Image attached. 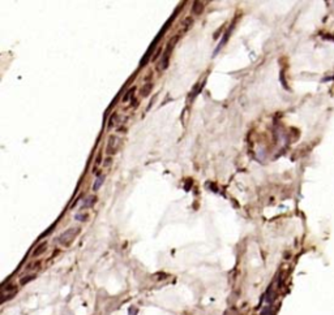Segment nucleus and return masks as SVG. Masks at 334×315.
<instances>
[{"instance_id":"obj_12","label":"nucleus","mask_w":334,"mask_h":315,"mask_svg":"<svg viewBox=\"0 0 334 315\" xmlns=\"http://www.w3.org/2000/svg\"><path fill=\"white\" fill-rule=\"evenodd\" d=\"M86 218H88V215H77L76 216L77 220H86Z\"/></svg>"},{"instance_id":"obj_10","label":"nucleus","mask_w":334,"mask_h":315,"mask_svg":"<svg viewBox=\"0 0 334 315\" xmlns=\"http://www.w3.org/2000/svg\"><path fill=\"white\" fill-rule=\"evenodd\" d=\"M133 91H135V87H132V89L129 90V91H128L127 94H125V95H124V98H123V102H128L129 99H131V95L133 94Z\"/></svg>"},{"instance_id":"obj_3","label":"nucleus","mask_w":334,"mask_h":315,"mask_svg":"<svg viewBox=\"0 0 334 315\" xmlns=\"http://www.w3.org/2000/svg\"><path fill=\"white\" fill-rule=\"evenodd\" d=\"M115 137H110L108 139V145H107V154H114L115 152Z\"/></svg>"},{"instance_id":"obj_5","label":"nucleus","mask_w":334,"mask_h":315,"mask_svg":"<svg viewBox=\"0 0 334 315\" xmlns=\"http://www.w3.org/2000/svg\"><path fill=\"white\" fill-rule=\"evenodd\" d=\"M204 9V4L201 2H195L193 4V8H192V12H193L195 14H200Z\"/></svg>"},{"instance_id":"obj_4","label":"nucleus","mask_w":334,"mask_h":315,"mask_svg":"<svg viewBox=\"0 0 334 315\" xmlns=\"http://www.w3.org/2000/svg\"><path fill=\"white\" fill-rule=\"evenodd\" d=\"M95 200H97V198H95L94 195L88 197V198H86V200H85V203L81 206V208H88V207H92L93 204L95 203Z\"/></svg>"},{"instance_id":"obj_2","label":"nucleus","mask_w":334,"mask_h":315,"mask_svg":"<svg viewBox=\"0 0 334 315\" xmlns=\"http://www.w3.org/2000/svg\"><path fill=\"white\" fill-rule=\"evenodd\" d=\"M176 41H178V35L171 39L170 43H168V46H167V48H166V51H164L163 57H162V61H161V68H162V69H166V68H167V65H168V57H170V54H171L172 48H174V43H175Z\"/></svg>"},{"instance_id":"obj_13","label":"nucleus","mask_w":334,"mask_h":315,"mask_svg":"<svg viewBox=\"0 0 334 315\" xmlns=\"http://www.w3.org/2000/svg\"><path fill=\"white\" fill-rule=\"evenodd\" d=\"M116 117V115H112L111 116V119H110V123H108V128H111L112 127V124H114V119H115Z\"/></svg>"},{"instance_id":"obj_11","label":"nucleus","mask_w":334,"mask_h":315,"mask_svg":"<svg viewBox=\"0 0 334 315\" xmlns=\"http://www.w3.org/2000/svg\"><path fill=\"white\" fill-rule=\"evenodd\" d=\"M137 313H139V310H137L136 307H131V309H129V315H137Z\"/></svg>"},{"instance_id":"obj_7","label":"nucleus","mask_w":334,"mask_h":315,"mask_svg":"<svg viewBox=\"0 0 334 315\" xmlns=\"http://www.w3.org/2000/svg\"><path fill=\"white\" fill-rule=\"evenodd\" d=\"M151 89H153V85H151V84H148L146 86H144V89H142V90H141V91H140L141 96H148L149 94H150Z\"/></svg>"},{"instance_id":"obj_1","label":"nucleus","mask_w":334,"mask_h":315,"mask_svg":"<svg viewBox=\"0 0 334 315\" xmlns=\"http://www.w3.org/2000/svg\"><path fill=\"white\" fill-rule=\"evenodd\" d=\"M78 232H80V228H69L68 231H65L63 234L59 236V238H58L59 243H61V245H64V246H68L69 243L76 238Z\"/></svg>"},{"instance_id":"obj_6","label":"nucleus","mask_w":334,"mask_h":315,"mask_svg":"<svg viewBox=\"0 0 334 315\" xmlns=\"http://www.w3.org/2000/svg\"><path fill=\"white\" fill-rule=\"evenodd\" d=\"M46 247H47V243L46 242H43V243H41V245H39L37 249H35L34 251H33V257H38V255H41L43 251L46 250Z\"/></svg>"},{"instance_id":"obj_9","label":"nucleus","mask_w":334,"mask_h":315,"mask_svg":"<svg viewBox=\"0 0 334 315\" xmlns=\"http://www.w3.org/2000/svg\"><path fill=\"white\" fill-rule=\"evenodd\" d=\"M102 181H103V177H98V179H97V181H95V185H94V186H93L94 191H95V190H98V189H99V186L102 185Z\"/></svg>"},{"instance_id":"obj_8","label":"nucleus","mask_w":334,"mask_h":315,"mask_svg":"<svg viewBox=\"0 0 334 315\" xmlns=\"http://www.w3.org/2000/svg\"><path fill=\"white\" fill-rule=\"evenodd\" d=\"M33 279H35L34 275H29V276H26V277H22L21 280H20V284H21V285H25V284H27L29 281L33 280Z\"/></svg>"}]
</instances>
